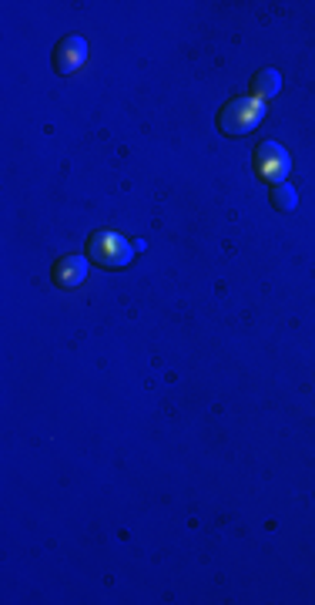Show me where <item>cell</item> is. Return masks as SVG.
<instances>
[{"label": "cell", "mask_w": 315, "mask_h": 605, "mask_svg": "<svg viewBox=\"0 0 315 605\" xmlns=\"http://www.w3.org/2000/svg\"><path fill=\"white\" fill-rule=\"evenodd\" d=\"M135 256H138V253H135V245L127 243L125 236H118V232H111V229L91 232V239H88L91 262H98V266H104V270H125Z\"/></svg>", "instance_id": "cell-1"}, {"label": "cell", "mask_w": 315, "mask_h": 605, "mask_svg": "<svg viewBox=\"0 0 315 605\" xmlns=\"http://www.w3.org/2000/svg\"><path fill=\"white\" fill-rule=\"evenodd\" d=\"M265 118V102L262 98H232V102L218 111V129L222 135H249L255 125H262Z\"/></svg>", "instance_id": "cell-2"}, {"label": "cell", "mask_w": 315, "mask_h": 605, "mask_svg": "<svg viewBox=\"0 0 315 605\" xmlns=\"http://www.w3.org/2000/svg\"><path fill=\"white\" fill-rule=\"evenodd\" d=\"M289 168H292V155L285 152L282 145L262 142L255 148V172H258V179L278 185V182L289 179Z\"/></svg>", "instance_id": "cell-3"}, {"label": "cell", "mask_w": 315, "mask_h": 605, "mask_svg": "<svg viewBox=\"0 0 315 605\" xmlns=\"http://www.w3.org/2000/svg\"><path fill=\"white\" fill-rule=\"evenodd\" d=\"M84 58H88V40L81 38V34H67L54 48V71L57 75H74L77 67L84 65Z\"/></svg>", "instance_id": "cell-4"}, {"label": "cell", "mask_w": 315, "mask_h": 605, "mask_svg": "<svg viewBox=\"0 0 315 605\" xmlns=\"http://www.w3.org/2000/svg\"><path fill=\"white\" fill-rule=\"evenodd\" d=\"M54 286H61V289H77V286L88 280V259L84 256H64L54 262V272H51Z\"/></svg>", "instance_id": "cell-5"}, {"label": "cell", "mask_w": 315, "mask_h": 605, "mask_svg": "<svg viewBox=\"0 0 315 605\" xmlns=\"http://www.w3.org/2000/svg\"><path fill=\"white\" fill-rule=\"evenodd\" d=\"M278 88H282V75H278L276 67H262V71H255V77H252L255 98L268 102V98H276L278 94Z\"/></svg>", "instance_id": "cell-6"}, {"label": "cell", "mask_w": 315, "mask_h": 605, "mask_svg": "<svg viewBox=\"0 0 315 605\" xmlns=\"http://www.w3.org/2000/svg\"><path fill=\"white\" fill-rule=\"evenodd\" d=\"M272 206L278 212H292V209L299 206V192L292 189L289 182H278V185H272Z\"/></svg>", "instance_id": "cell-7"}]
</instances>
